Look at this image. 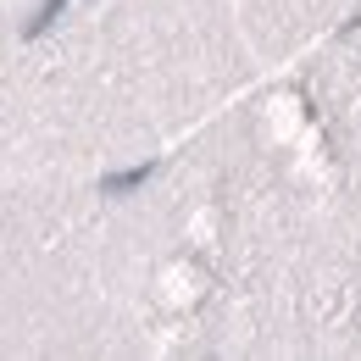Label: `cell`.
Here are the masks:
<instances>
[{
  "label": "cell",
  "mask_w": 361,
  "mask_h": 361,
  "mask_svg": "<svg viewBox=\"0 0 361 361\" xmlns=\"http://www.w3.org/2000/svg\"><path fill=\"white\" fill-rule=\"evenodd\" d=\"M150 178H156V161H139L128 173H106V178H100V195H134V189H145Z\"/></svg>",
  "instance_id": "6da1fadb"
},
{
  "label": "cell",
  "mask_w": 361,
  "mask_h": 361,
  "mask_svg": "<svg viewBox=\"0 0 361 361\" xmlns=\"http://www.w3.org/2000/svg\"><path fill=\"white\" fill-rule=\"evenodd\" d=\"M67 6H73V0H39V11L28 17V28H23V34H28V39H39V34H45V28L61 17V11H67Z\"/></svg>",
  "instance_id": "7a4b0ae2"
}]
</instances>
